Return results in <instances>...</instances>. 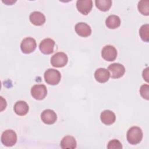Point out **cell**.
Here are the masks:
<instances>
[{"instance_id":"44dd1931","label":"cell","mask_w":149,"mask_h":149,"mask_svg":"<svg viewBox=\"0 0 149 149\" xmlns=\"http://www.w3.org/2000/svg\"><path fill=\"white\" fill-rule=\"evenodd\" d=\"M139 34L143 41L148 42L149 41V25H143L139 30Z\"/></svg>"},{"instance_id":"2e32d148","label":"cell","mask_w":149,"mask_h":149,"mask_svg":"<svg viewBox=\"0 0 149 149\" xmlns=\"http://www.w3.org/2000/svg\"><path fill=\"white\" fill-rule=\"evenodd\" d=\"M15 112L19 116L26 115L29 111V108L28 104L23 101H19L15 103L14 107Z\"/></svg>"},{"instance_id":"5bb4252c","label":"cell","mask_w":149,"mask_h":149,"mask_svg":"<svg viewBox=\"0 0 149 149\" xmlns=\"http://www.w3.org/2000/svg\"><path fill=\"white\" fill-rule=\"evenodd\" d=\"M110 74L108 70L105 68L97 69L94 73L95 80L100 83H103L107 82L109 78Z\"/></svg>"},{"instance_id":"4fadbf2b","label":"cell","mask_w":149,"mask_h":149,"mask_svg":"<svg viewBox=\"0 0 149 149\" xmlns=\"http://www.w3.org/2000/svg\"><path fill=\"white\" fill-rule=\"evenodd\" d=\"M101 122L107 125L113 124L116 120L115 113L110 110H105L102 111L100 115Z\"/></svg>"},{"instance_id":"7402d4cb","label":"cell","mask_w":149,"mask_h":149,"mask_svg":"<svg viewBox=\"0 0 149 149\" xmlns=\"http://www.w3.org/2000/svg\"><path fill=\"white\" fill-rule=\"evenodd\" d=\"M107 148L108 149H120L122 148V145L118 140L113 139L109 141Z\"/></svg>"},{"instance_id":"52a82bcc","label":"cell","mask_w":149,"mask_h":149,"mask_svg":"<svg viewBox=\"0 0 149 149\" xmlns=\"http://www.w3.org/2000/svg\"><path fill=\"white\" fill-rule=\"evenodd\" d=\"M36 46V41L33 38L26 37L22 40L20 44V48L23 53L30 54L35 50Z\"/></svg>"},{"instance_id":"603a6c76","label":"cell","mask_w":149,"mask_h":149,"mask_svg":"<svg viewBox=\"0 0 149 149\" xmlns=\"http://www.w3.org/2000/svg\"><path fill=\"white\" fill-rule=\"evenodd\" d=\"M140 93L141 97L148 100L149 99V86L148 84H143L140 88Z\"/></svg>"},{"instance_id":"e0dca14e","label":"cell","mask_w":149,"mask_h":149,"mask_svg":"<svg viewBox=\"0 0 149 149\" xmlns=\"http://www.w3.org/2000/svg\"><path fill=\"white\" fill-rule=\"evenodd\" d=\"M60 146L63 149L75 148L77 146V143L73 137L70 136H66L62 139Z\"/></svg>"},{"instance_id":"ba28073f","label":"cell","mask_w":149,"mask_h":149,"mask_svg":"<svg viewBox=\"0 0 149 149\" xmlns=\"http://www.w3.org/2000/svg\"><path fill=\"white\" fill-rule=\"evenodd\" d=\"M101 56L105 61H113L117 56L116 49L110 45H105L101 51Z\"/></svg>"},{"instance_id":"6da1fadb","label":"cell","mask_w":149,"mask_h":149,"mask_svg":"<svg viewBox=\"0 0 149 149\" xmlns=\"http://www.w3.org/2000/svg\"><path fill=\"white\" fill-rule=\"evenodd\" d=\"M143 132L141 129L137 126L130 127L127 132V140L132 145L139 144L142 140Z\"/></svg>"},{"instance_id":"5b68a950","label":"cell","mask_w":149,"mask_h":149,"mask_svg":"<svg viewBox=\"0 0 149 149\" xmlns=\"http://www.w3.org/2000/svg\"><path fill=\"white\" fill-rule=\"evenodd\" d=\"M108 70L112 78L118 79L123 76L125 72V68L120 63H113L108 66Z\"/></svg>"},{"instance_id":"277c9868","label":"cell","mask_w":149,"mask_h":149,"mask_svg":"<svg viewBox=\"0 0 149 149\" xmlns=\"http://www.w3.org/2000/svg\"><path fill=\"white\" fill-rule=\"evenodd\" d=\"M68 61V56L62 52H58L55 54L51 59V65L55 68H62L65 66Z\"/></svg>"},{"instance_id":"3957f363","label":"cell","mask_w":149,"mask_h":149,"mask_svg":"<svg viewBox=\"0 0 149 149\" xmlns=\"http://www.w3.org/2000/svg\"><path fill=\"white\" fill-rule=\"evenodd\" d=\"M1 141L4 146L7 147L14 146L17 141L16 133L12 130L4 131L1 136Z\"/></svg>"},{"instance_id":"cb8c5ba5","label":"cell","mask_w":149,"mask_h":149,"mask_svg":"<svg viewBox=\"0 0 149 149\" xmlns=\"http://www.w3.org/2000/svg\"><path fill=\"white\" fill-rule=\"evenodd\" d=\"M143 77L148 82V68H146L143 72Z\"/></svg>"},{"instance_id":"7c38bea8","label":"cell","mask_w":149,"mask_h":149,"mask_svg":"<svg viewBox=\"0 0 149 149\" xmlns=\"http://www.w3.org/2000/svg\"><path fill=\"white\" fill-rule=\"evenodd\" d=\"M75 31L80 36L87 37L91 34V29L87 24L80 22L75 25Z\"/></svg>"},{"instance_id":"d6986e66","label":"cell","mask_w":149,"mask_h":149,"mask_svg":"<svg viewBox=\"0 0 149 149\" xmlns=\"http://www.w3.org/2000/svg\"><path fill=\"white\" fill-rule=\"evenodd\" d=\"M95 3L96 7L99 10L104 12L108 10L112 5L111 0H96Z\"/></svg>"},{"instance_id":"8fae6325","label":"cell","mask_w":149,"mask_h":149,"mask_svg":"<svg viewBox=\"0 0 149 149\" xmlns=\"http://www.w3.org/2000/svg\"><path fill=\"white\" fill-rule=\"evenodd\" d=\"M41 119L44 123L47 125H52L56 122L57 116L56 113L53 110L48 109L44 110L41 113Z\"/></svg>"},{"instance_id":"30bf717a","label":"cell","mask_w":149,"mask_h":149,"mask_svg":"<svg viewBox=\"0 0 149 149\" xmlns=\"http://www.w3.org/2000/svg\"><path fill=\"white\" fill-rule=\"evenodd\" d=\"M76 8L81 14L87 15L93 8L91 0H79L76 2Z\"/></svg>"},{"instance_id":"7a4b0ae2","label":"cell","mask_w":149,"mask_h":149,"mask_svg":"<svg viewBox=\"0 0 149 149\" xmlns=\"http://www.w3.org/2000/svg\"><path fill=\"white\" fill-rule=\"evenodd\" d=\"M44 79L45 82L50 85L58 84L61 79L60 72L54 69H49L44 73Z\"/></svg>"},{"instance_id":"ffe728a7","label":"cell","mask_w":149,"mask_h":149,"mask_svg":"<svg viewBox=\"0 0 149 149\" xmlns=\"http://www.w3.org/2000/svg\"><path fill=\"white\" fill-rule=\"evenodd\" d=\"M138 10L143 15L148 16L149 15V1L142 0L139 2Z\"/></svg>"},{"instance_id":"ac0fdd59","label":"cell","mask_w":149,"mask_h":149,"mask_svg":"<svg viewBox=\"0 0 149 149\" xmlns=\"http://www.w3.org/2000/svg\"><path fill=\"white\" fill-rule=\"evenodd\" d=\"M105 24L109 29H116L120 24V19L119 17L116 15H110L105 20Z\"/></svg>"},{"instance_id":"9a60e30c","label":"cell","mask_w":149,"mask_h":149,"mask_svg":"<svg viewBox=\"0 0 149 149\" xmlns=\"http://www.w3.org/2000/svg\"><path fill=\"white\" fill-rule=\"evenodd\" d=\"M30 20L32 24L36 26L42 25L45 22V16L40 12L35 11L30 15Z\"/></svg>"},{"instance_id":"d4e9b609","label":"cell","mask_w":149,"mask_h":149,"mask_svg":"<svg viewBox=\"0 0 149 149\" xmlns=\"http://www.w3.org/2000/svg\"><path fill=\"white\" fill-rule=\"evenodd\" d=\"M6 107V100H4L2 97H1V111H2L4 109H5Z\"/></svg>"},{"instance_id":"9c48e42d","label":"cell","mask_w":149,"mask_h":149,"mask_svg":"<svg viewBox=\"0 0 149 149\" xmlns=\"http://www.w3.org/2000/svg\"><path fill=\"white\" fill-rule=\"evenodd\" d=\"M54 46L55 41L52 39L45 38L40 43L39 49L42 54L49 55L53 52Z\"/></svg>"},{"instance_id":"8992f818","label":"cell","mask_w":149,"mask_h":149,"mask_svg":"<svg viewBox=\"0 0 149 149\" xmlns=\"http://www.w3.org/2000/svg\"><path fill=\"white\" fill-rule=\"evenodd\" d=\"M31 96L36 100H43L47 94V89L44 84H35L31 89Z\"/></svg>"}]
</instances>
